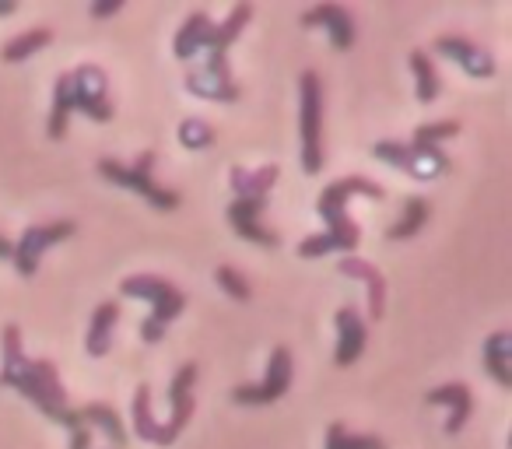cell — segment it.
<instances>
[{"mask_svg": "<svg viewBox=\"0 0 512 449\" xmlns=\"http://www.w3.org/2000/svg\"><path fill=\"white\" fill-rule=\"evenodd\" d=\"M123 299H148L151 313L141 323V341L158 344L169 330V323H176L186 309V292L176 281L162 278V274H130L120 281Z\"/></svg>", "mask_w": 512, "mask_h": 449, "instance_id": "cell-5", "label": "cell"}, {"mask_svg": "<svg viewBox=\"0 0 512 449\" xmlns=\"http://www.w3.org/2000/svg\"><path fill=\"white\" fill-rule=\"evenodd\" d=\"M85 113L92 123L113 120V99H109V74L99 64H78L71 71H60L53 81V106L46 120L50 141H64L71 127V113Z\"/></svg>", "mask_w": 512, "mask_h": 449, "instance_id": "cell-4", "label": "cell"}, {"mask_svg": "<svg viewBox=\"0 0 512 449\" xmlns=\"http://www.w3.org/2000/svg\"><path fill=\"white\" fill-rule=\"evenodd\" d=\"M78 414L88 428H99L113 449H127V425L120 421V411H116L113 404H106V400H88L85 407H78Z\"/></svg>", "mask_w": 512, "mask_h": 449, "instance_id": "cell-22", "label": "cell"}, {"mask_svg": "<svg viewBox=\"0 0 512 449\" xmlns=\"http://www.w3.org/2000/svg\"><path fill=\"white\" fill-rule=\"evenodd\" d=\"M123 11V0H102V4H92V18H109V15H120Z\"/></svg>", "mask_w": 512, "mask_h": 449, "instance_id": "cell-31", "label": "cell"}, {"mask_svg": "<svg viewBox=\"0 0 512 449\" xmlns=\"http://www.w3.org/2000/svg\"><path fill=\"white\" fill-rule=\"evenodd\" d=\"M281 179V165H260V169H246V165H232L228 169V186L235 197H271L274 183Z\"/></svg>", "mask_w": 512, "mask_h": 449, "instance_id": "cell-18", "label": "cell"}, {"mask_svg": "<svg viewBox=\"0 0 512 449\" xmlns=\"http://www.w3.org/2000/svg\"><path fill=\"white\" fill-rule=\"evenodd\" d=\"M50 43H53L50 25H32V29L18 32L15 39H8V43L0 46V60H4V64H22V60L36 57V53L46 50Z\"/></svg>", "mask_w": 512, "mask_h": 449, "instance_id": "cell-23", "label": "cell"}, {"mask_svg": "<svg viewBox=\"0 0 512 449\" xmlns=\"http://www.w3.org/2000/svg\"><path fill=\"white\" fill-rule=\"evenodd\" d=\"M299 134H302V172L316 176L323 169V81L316 71L299 78Z\"/></svg>", "mask_w": 512, "mask_h": 449, "instance_id": "cell-8", "label": "cell"}, {"mask_svg": "<svg viewBox=\"0 0 512 449\" xmlns=\"http://www.w3.org/2000/svg\"><path fill=\"white\" fill-rule=\"evenodd\" d=\"M214 127L204 120V116H186L183 123H179V144H183L186 151H207L214 148Z\"/></svg>", "mask_w": 512, "mask_h": 449, "instance_id": "cell-28", "label": "cell"}, {"mask_svg": "<svg viewBox=\"0 0 512 449\" xmlns=\"http://www.w3.org/2000/svg\"><path fill=\"white\" fill-rule=\"evenodd\" d=\"M337 327V348H334V365L337 369H348L358 358L365 355V344H369V323L362 320L355 306H341L334 313Z\"/></svg>", "mask_w": 512, "mask_h": 449, "instance_id": "cell-14", "label": "cell"}, {"mask_svg": "<svg viewBox=\"0 0 512 449\" xmlns=\"http://www.w3.org/2000/svg\"><path fill=\"white\" fill-rule=\"evenodd\" d=\"M295 383V358L288 344H274L271 351V362H267V376L260 383H242L232 390L235 404H246V407H260V404H274L281 400Z\"/></svg>", "mask_w": 512, "mask_h": 449, "instance_id": "cell-10", "label": "cell"}, {"mask_svg": "<svg viewBox=\"0 0 512 449\" xmlns=\"http://www.w3.org/2000/svg\"><path fill=\"white\" fill-rule=\"evenodd\" d=\"M425 404L446 407V411H449L446 435H456V432H463V428H467L470 411H474V393H470V386L463 383V379H453V383H442V386H435V390H428Z\"/></svg>", "mask_w": 512, "mask_h": 449, "instance_id": "cell-17", "label": "cell"}, {"mask_svg": "<svg viewBox=\"0 0 512 449\" xmlns=\"http://www.w3.org/2000/svg\"><path fill=\"white\" fill-rule=\"evenodd\" d=\"M71 449H92V428L81 425L78 432H71Z\"/></svg>", "mask_w": 512, "mask_h": 449, "instance_id": "cell-32", "label": "cell"}, {"mask_svg": "<svg viewBox=\"0 0 512 449\" xmlns=\"http://www.w3.org/2000/svg\"><path fill=\"white\" fill-rule=\"evenodd\" d=\"M372 158L393 165L404 176L418 179V183H432L439 176H449L453 172V158L446 155L435 144H421V141H376L372 144Z\"/></svg>", "mask_w": 512, "mask_h": 449, "instance_id": "cell-7", "label": "cell"}, {"mask_svg": "<svg viewBox=\"0 0 512 449\" xmlns=\"http://www.w3.org/2000/svg\"><path fill=\"white\" fill-rule=\"evenodd\" d=\"M0 386L22 393L36 411L64 425L67 432H78L85 421L74 407H67L64 379L57 372L53 358H29L25 355L22 327L18 323H4L0 330Z\"/></svg>", "mask_w": 512, "mask_h": 449, "instance_id": "cell-1", "label": "cell"}, {"mask_svg": "<svg viewBox=\"0 0 512 449\" xmlns=\"http://www.w3.org/2000/svg\"><path fill=\"white\" fill-rule=\"evenodd\" d=\"M481 358H484V372H488L502 390H509L512 386V334L509 330H495L491 337H484Z\"/></svg>", "mask_w": 512, "mask_h": 449, "instance_id": "cell-21", "label": "cell"}, {"mask_svg": "<svg viewBox=\"0 0 512 449\" xmlns=\"http://www.w3.org/2000/svg\"><path fill=\"white\" fill-rule=\"evenodd\" d=\"M337 274H344V278H351V281H362L365 295H369V316H372V323L383 320V316H386V278H383V271H379V267L372 264V260L348 253V257L337 260Z\"/></svg>", "mask_w": 512, "mask_h": 449, "instance_id": "cell-16", "label": "cell"}, {"mask_svg": "<svg viewBox=\"0 0 512 449\" xmlns=\"http://www.w3.org/2000/svg\"><path fill=\"white\" fill-rule=\"evenodd\" d=\"M435 53H442V57H449L456 67H463V74H470V78H495L498 64L495 57H491L488 50H481L477 43H470L467 36H453V32H446V36L435 39Z\"/></svg>", "mask_w": 512, "mask_h": 449, "instance_id": "cell-15", "label": "cell"}, {"mask_svg": "<svg viewBox=\"0 0 512 449\" xmlns=\"http://www.w3.org/2000/svg\"><path fill=\"white\" fill-rule=\"evenodd\" d=\"M355 197H369V200H386V186L376 179L365 176H341L334 183L323 186L320 200H316V211H320L323 225L327 229L320 236H306L299 243V257L302 260H316L327 257V253H355L362 243V232H358L355 218L348 214V204Z\"/></svg>", "mask_w": 512, "mask_h": 449, "instance_id": "cell-2", "label": "cell"}, {"mask_svg": "<svg viewBox=\"0 0 512 449\" xmlns=\"http://www.w3.org/2000/svg\"><path fill=\"white\" fill-rule=\"evenodd\" d=\"M302 25L306 29H323L330 36V46H334L337 53H348L351 46H355V15H351V8H344V4H316V8H306L302 11Z\"/></svg>", "mask_w": 512, "mask_h": 449, "instance_id": "cell-13", "label": "cell"}, {"mask_svg": "<svg viewBox=\"0 0 512 449\" xmlns=\"http://www.w3.org/2000/svg\"><path fill=\"white\" fill-rule=\"evenodd\" d=\"M214 281H218V288H221V292H225L232 302H249V299H253V285H249L246 274H242L239 267L221 264L218 271H214Z\"/></svg>", "mask_w": 512, "mask_h": 449, "instance_id": "cell-29", "label": "cell"}, {"mask_svg": "<svg viewBox=\"0 0 512 449\" xmlns=\"http://www.w3.org/2000/svg\"><path fill=\"white\" fill-rule=\"evenodd\" d=\"M155 162H158V151L148 148V151H141L130 165H123L120 158H99L95 169H99V176L106 179V183L127 186V190H134L137 197H144L151 207H158V211H176V207L183 204V197H179L176 190H169V186L158 183Z\"/></svg>", "mask_w": 512, "mask_h": 449, "instance_id": "cell-6", "label": "cell"}, {"mask_svg": "<svg viewBox=\"0 0 512 449\" xmlns=\"http://www.w3.org/2000/svg\"><path fill=\"white\" fill-rule=\"evenodd\" d=\"M411 71H414V81H418V102L421 106H432L435 99L442 95V78H439V67L435 60L428 57L425 50H411Z\"/></svg>", "mask_w": 512, "mask_h": 449, "instance_id": "cell-25", "label": "cell"}, {"mask_svg": "<svg viewBox=\"0 0 512 449\" xmlns=\"http://www.w3.org/2000/svg\"><path fill=\"white\" fill-rule=\"evenodd\" d=\"M463 130L460 120H432V123H421L418 130H414L411 141H421V144H435V148H442V141H453L456 134Z\"/></svg>", "mask_w": 512, "mask_h": 449, "instance_id": "cell-30", "label": "cell"}, {"mask_svg": "<svg viewBox=\"0 0 512 449\" xmlns=\"http://www.w3.org/2000/svg\"><path fill=\"white\" fill-rule=\"evenodd\" d=\"M211 29H214V18L207 15V11H190L186 22L176 29V39H172V53H176V60L193 64V60L200 57V46H204V39Z\"/></svg>", "mask_w": 512, "mask_h": 449, "instance_id": "cell-20", "label": "cell"}, {"mask_svg": "<svg viewBox=\"0 0 512 449\" xmlns=\"http://www.w3.org/2000/svg\"><path fill=\"white\" fill-rule=\"evenodd\" d=\"M134 432H137V439H144V442L158 439V418H155V411H151V386L148 383H141L134 390Z\"/></svg>", "mask_w": 512, "mask_h": 449, "instance_id": "cell-27", "label": "cell"}, {"mask_svg": "<svg viewBox=\"0 0 512 449\" xmlns=\"http://www.w3.org/2000/svg\"><path fill=\"white\" fill-rule=\"evenodd\" d=\"M323 449H390V446H386V442L379 439V435H372V432L358 435V432H351L344 421H330Z\"/></svg>", "mask_w": 512, "mask_h": 449, "instance_id": "cell-26", "label": "cell"}, {"mask_svg": "<svg viewBox=\"0 0 512 449\" xmlns=\"http://www.w3.org/2000/svg\"><path fill=\"white\" fill-rule=\"evenodd\" d=\"M11 253H15V243L8 236H0V260H11Z\"/></svg>", "mask_w": 512, "mask_h": 449, "instance_id": "cell-33", "label": "cell"}, {"mask_svg": "<svg viewBox=\"0 0 512 449\" xmlns=\"http://www.w3.org/2000/svg\"><path fill=\"white\" fill-rule=\"evenodd\" d=\"M78 232L71 218H57V221H43V225H25V232L18 236L15 243V253H11V264L22 278H36L39 274V264H43V253L50 246L64 243Z\"/></svg>", "mask_w": 512, "mask_h": 449, "instance_id": "cell-9", "label": "cell"}, {"mask_svg": "<svg viewBox=\"0 0 512 449\" xmlns=\"http://www.w3.org/2000/svg\"><path fill=\"white\" fill-rule=\"evenodd\" d=\"M253 22V4H235L225 15V22H214V29L207 32L204 46H200V64H190L183 85L193 99L207 102H235L242 95L239 81L228 64V46L242 36V29Z\"/></svg>", "mask_w": 512, "mask_h": 449, "instance_id": "cell-3", "label": "cell"}, {"mask_svg": "<svg viewBox=\"0 0 512 449\" xmlns=\"http://www.w3.org/2000/svg\"><path fill=\"white\" fill-rule=\"evenodd\" d=\"M15 11H18V4H15V0H0V18L15 15Z\"/></svg>", "mask_w": 512, "mask_h": 449, "instance_id": "cell-34", "label": "cell"}, {"mask_svg": "<svg viewBox=\"0 0 512 449\" xmlns=\"http://www.w3.org/2000/svg\"><path fill=\"white\" fill-rule=\"evenodd\" d=\"M267 207H271V197H235L232 204L225 207V218L239 239H246V243H253V246H264V250H278L281 236L264 225Z\"/></svg>", "mask_w": 512, "mask_h": 449, "instance_id": "cell-11", "label": "cell"}, {"mask_svg": "<svg viewBox=\"0 0 512 449\" xmlns=\"http://www.w3.org/2000/svg\"><path fill=\"white\" fill-rule=\"evenodd\" d=\"M197 362H186L183 369L172 376L169 383V404H172V418L169 421H158V439L155 446H172V442L183 435V428L190 425L193 418V386H197Z\"/></svg>", "mask_w": 512, "mask_h": 449, "instance_id": "cell-12", "label": "cell"}, {"mask_svg": "<svg viewBox=\"0 0 512 449\" xmlns=\"http://www.w3.org/2000/svg\"><path fill=\"white\" fill-rule=\"evenodd\" d=\"M432 218V200L428 197H411L400 211V218L386 229V239H414Z\"/></svg>", "mask_w": 512, "mask_h": 449, "instance_id": "cell-24", "label": "cell"}, {"mask_svg": "<svg viewBox=\"0 0 512 449\" xmlns=\"http://www.w3.org/2000/svg\"><path fill=\"white\" fill-rule=\"evenodd\" d=\"M120 323V302H99L92 309V323H88L85 334V351L92 358H106L113 348V330Z\"/></svg>", "mask_w": 512, "mask_h": 449, "instance_id": "cell-19", "label": "cell"}]
</instances>
